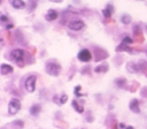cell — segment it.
<instances>
[{"label":"cell","instance_id":"obj_1","mask_svg":"<svg viewBox=\"0 0 147 129\" xmlns=\"http://www.w3.org/2000/svg\"><path fill=\"white\" fill-rule=\"evenodd\" d=\"M10 55H11V59H13L15 62L20 63L21 67L24 66V64H23V59H24V51H23V50H21V48L13 50L11 53H10Z\"/></svg>","mask_w":147,"mask_h":129},{"label":"cell","instance_id":"obj_2","mask_svg":"<svg viewBox=\"0 0 147 129\" xmlns=\"http://www.w3.org/2000/svg\"><path fill=\"white\" fill-rule=\"evenodd\" d=\"M46 71L52 76H57L61 71V66L56 62H48L46 64Z\"/></svg>","mask_w":147,"mask_h":129},{"label":"cell","instance_id":"obj_3","mask_svg":"<svg viewBox=\"0 0 147 129\" xmlns=\"http://www.w3.org/2000/svg\"><path fill=\"white\" fill-rule=\"evenodd\" d=\"M20 109H21V101L16 98H13L8 105V113L10 115H15Z\"/></svg>","mask_w":147,"mask_h":129},{"label":"cell","instance_id":"obj_4","mask_svg":"<svg viewBox=\"0 0 147 129\" xmlns=\"http://www.w3.org/2000/svg\"><path fill=\"white\" fill-rule=\"evenodd\" d=\"M36 81H37L36 75H31L25 79L24 86H25V90L28 92H34V90H36Z\"/></svg>","mask_w":147,"mask_h":129},{"label":"cell","instance_id":"obj_5","mask_svg":"<svg viewBox=\"0 0 147 129\" xmlns=\"http://www.w3.org/2000/svg\"><path fill=\"white\" fill-rule=\"evenodd\" d=\"M68 26L70 30H74V31H79L82 29L85 28V23L80 20H72L68 23Z\"/></svg>","mask_w":147,"mask_h":129},{"label":"cell","instance_id":"obj_6","mask_svg":"<svg viewBox=\"0 0 147 129\" xmlns=\"http://www.w3.org/2000/svg\"><path fill=\"white\" fill-rule=\"evenodd\" d=\"M77 58H78V60H80V61H83V62H88V61L92 59V54H91V52H90L88 50L84 48V50L79 51Z\"/></svg>","mask_w":147,"mask_h":129},{"label":"cell","instance_id":"obj_7","mask_svg":"<svg viewBox=\"0 0 147 129\" xmlns=\"http://www.w3.org/2000/svg\"><path fill=\"white\" fill-rule=\"evenodd\" d=\"M129 107L132 112L134 113H140V108H139V100L138 99H132L129 104Z\"/></svg>","mask_w":147,"mask_h":129},{"label":"cell","instance_id":"obj_8","mask_svg":"<svg viewBox=\"0 0 147 129\" xmlns=\"http://www.w3.org/2000/svg\"><path fill=\"white\" fill-rule=\"evenodd\" d=\"M113 12H114L113 5H111V3H108V5L106 6V8L102 10V14H103V16H105L106 18H110L111 15H113Z\"/></svg>","mask_w":147,"mask_h":129},{"label":"cell","instance_id":"obj_9","mask_svg":"<svg viewBox=\"0 0 147 129\" xmlns=\"http://www.w3.org/2000/svg\"><path fill=\"white\" fill-rule=\"evenodd\" d=\"M11 71H13V67H11L10 64L2 63V64L0 66V73H1L2 75H7V74H9V73H11Z\"/></svg>","mask_w":147,"mask_h":129},{"label":"cell","instance_id":"obj_10","mask_svg":"<svg viewBox=\"0 0 147 129\" xmlns=\"http://www.w3.org/2000/svg\"><path fill=\"white\" fill-rule=\"evenodd\" d=\"M57 18V12L55 9H49L46 14V20L47 21H54Z\"/></svg>","mask_w":147,"mask_h":129},{"label":"cell","instance_id":"obj_11","mask_svg":"<svg viewBox=\"0 0 147 129\" xmlns=\"http://www.w3.org/2000/svg\"><path fill=\"white\" fill-rule=\"evenodd\" d=\"M10 3L16 9H22L25 7V2L23 0H10Z\"/></svg>","mask_w":147,"mask_h":129},{"label":"cell","instance_id":"obj_12","mask_svg":"<svg viewBox=\"0 0 147 129\" xmlns=\"http://www.w3.org/2000/svg\"><path fill=\"white\" fill-rule=\"evenodd\" d=\"M123 51H125V52H132V48H131L127 44L122 43V44H119V45L116 47V52H123Z\"/></svg>","mask_w":147,"mask_h":129},{"label":"cell","instance_id":"obj_13","mask_svg":"<svg viewBox=\"0 0 147 129\" xmlns=\"http://www.w3.org/2000/svg\"><path fill=\"white\" fill-rule=\"evenodd\" d=\"M126 69H127V71H130V73H139L138 64H136V63H133V62H129V63L126 64Z\"/></svg>","mask_w":147,"mask_h":129},{"label":"cell","instance_id":"obj_14","mask_svg":"<svg viewBox=\"0 0 147 129\" xmlns=\"http://www.w3.org/2000/svg\"><path fill=\"white\" fill-rule=\"evenodd\" d=\"M108 69H109L108 64H107V63H102V64H100V66L95 67L94 71H95V73H106Z\"/></svg>","mask_w":147,"mask_h":129},{"label":"cell","instance_id":"obj_15","mask_svg":"<svg viewBox=\"0 0 147 129\" xmlns=\"http://www.w3.org/2000/svg\"><path fill=\"white\" fill-rule=\"evenodd\" d=\"M40 109H41L40 105H39V104H34V105L31 106V108H30V113H31L32 115H37V114L40 112Z\"/></svg>","mask_w":147,"mask_h":129},{"label":"cell","instance_id":"obj_16","mask_svg":"<svg viewBox=\"0 0 147 129\" xmlns=\"http://www.w3.org/2000/svg\"><path fill=\"white\" fill-rule=\"evenodd\" d=\"M138 69H139V73H141V71L145 73L147 70V62L145 60H140L138 63Z\"/></svg>","mask_w":147,"mask_h":129},{"label":"cell","instance_id":"obj_17","mask_svg":"<svg viewBox=\"0 0 147 129\" xmlns=\"http://www.w3.org/2000/svg\"><path fill=\"white\" fill-rule=\"evenodd\" d=\"M72 107H75V109H76L78 113H83V112H84V106L80 105V104H78L77 100H74V101H72Z\"/></svg>","mask_w":147,"mask_h":129},{"label":"cell","instance_id":"obj_18","mask_svg":"<svg viewBox=\"0 0 147 129\" xmlns=\"http://www.w3.org/2000/svg\"><path fill=\"white\" fill-rule=\"evenodd\" d=\"M121 22H122L123 24H130V23H131V16L127 15V14L122 15V17H121Z\"/></svg>","mask_w":147,"mask_h":129},{"label":"cell","instance_id":"obj_19","mask_svg":"<svg viewBox=\"0 0 147 129\" xmlns=\"http://www.w3.org/2000/svg\"><path fill=\"white\" fill-rule=\"evenodd\" d=\"M115 83H116V85L118 88H124L125 86V83H126V79L125 78H117L115 81Z\"/></svg>","mask_w":147,"mask_h":129},{"label":"cell","instance_id":"obj_20","mask_svg":"<svg viewBox=\"0 0 147 129\" xmlns=\"http://www.w3.org/2000/svg\"><path fill=\"white\" fill-rule=\"evenodd\" d=\"M133 35H134V37L136 36H139V35H142V30H141V28L138 24H136L133 26Z\"/></svg>","mask_w":147,"mask_h":129},{"label":"cell","instance_id":"obj_21","mask_svg":"<svg viewBox=\"0 0 147 129\" xmlns=\"http://www.w3.org/2000/svg\"><path fill=\"white\" fill-rule=\"evenodd\" d=\"M67 100H68V96H67V94H61V96H60V99L57 100V104H60V105L65 104Z\"/></svg>","mask_w":147,"mask_h":129},{"label":"cell","instance_id":"obj_22","mask_svg":"<svg viewBox=\"0 0 147 129\" xmlns=\"http://www.w3.org/2000/svg\"><path fill=\"white\" fill-rule=\"evenodd\" d=\"M133 40H134V39H132L131 37H129V36H125V37L123 38V41H122V43L130 45V44H132V43H133Z\"/></svg>","mask_w":147,"mask_h":129},{"label":"cell","instance_id":"obj_23","mask_svg":"<svg viewBox=\"0 0 147 129\" xmlns=\"http://www.w3.org/2000/svg\"><path fill=\"white\" fill-rule=\"evenodd\" d=\"M138 86H139L138 82H133V84H132V85H131V88H130V91H131V92H134V91L138 89Z\"/></svg>","mask_w":147,"mask_h":129},{"label":"cell","instance_id":"obj_24","mask_svg":"<svg viewBox=\"0 0 147 129\" xmlns=\"http://www.w3.org/2000/svg\"><path fill=\"white\" fill-rule=\"evenodd\" d=\"M8 22H9V18L6 15H1L0 16V23H8Z\"/></svg>","mask_w":147,"mask_h":129},{"label":"cell","instance_id":"obj_25","mask_svg":"<svg viewBox=\"0 0 147 129\" xmlns=\"http://www.w3.org/2000/svg\"><path fill=\"white\" fill-rule=\"evenodd\" d=\"M134 40H136V41H138V43H142V41H144V36H142V35H139V36H136V38H134Z\"/></svg>","mask_w":147,"mask_h":129},{"label":"cell","instance_id":"obj_26","mask_svg":"<svg viewBox=\"0 0 147 129\" xmlns=\"http://www.w3.org/2000/svg\"><path fill=\"white\" fill-rule=\"evenodd\" d=\"M141 96H142V97H147V86L142 88V90H141Z\"/></svg>","mask_w":147,"mask_h":129},{"label":"cell","instance_id":"obj_27","mask_svg":"<svg viewBox=\"0 0 147 129\" xmlns=\"http://www.w3.org/2000/svg\"><path fill=\"white\" fill-rule=\"evenodd\" d=\"M79 90H80V86H76V89H75V94H76V96H78V97H79V96H82V94L79 93Z\"/></svg>","mask_w":147,"mask_h":129},{"label":"cell","instance_id":"obj_28","mask_svg":"<svg viewBox=\"0 0 147 129\" xmlns=\"http://www.w3.org/2000/svg\"><path fill=\"white\" fill-rule=\"evenodd\" d=\"M119 127H121V128H124V129H125V124H124V123H121V124H119Z\"/></svg>","mask_w":147,"mask_h":129},{"label":"cell","instance_id":"obj_29","mask_svg":"<svg viewBox=\"0 0 147 129\" xmlns=\"http://www.w3.org/2000/svg\"><path fill=\"white\" fill-rule=\"evenodd\" d=\"M13 28V24H9V25H7V29H11Z\"/></svg>","mask_w":147,"mask_h":129},{"label":"cell","instance_id":"obj_30","mask_svg":"<svg viewBox=\"0 0 147 129\" xmlns=\"http://www.w3.org/2000/svg\"><path fill=\"white\" fill-rule=\"evenodd\" d=\"M51 1H53V2H61L62 0H51Z\"/></svg>","mask_w":147,"mask_h":129},{"label":"cell","instance_id":"obj_31","mask_svg":"<svg viewBox=\"0 0 147 129\" xmlns=\"http://www.w3.org/2000/svg\"><path fill=\"white\" fill-rule=\"evenodd\" d=\"M125 129H133V127H131V126H129V127H125Z\"/></svg>","mask_w":147,"mask_h":129},{"label":"cell","instance_id":"obj_32","mask_svg":"<svg viewBox=\"0 0 147 129\" xmlns=\"http://www.w3.org/2000/svg\"><path fill=\"white\" fill-rule=\"evenodd\" d=\"M111 129H117V126H116V124H115V126H113V128H111Z\"/></svg>","mask_w":147,"mask_h":129},{"label":"cell","instance_id":"obj_33","mask_svg":"<svg viewBox=\"0 0 147 129\" xmlns=\"http://www.w3.org/2000/svg\"><path fill=\"white\" fill-rule=\"evenodd\" d=\"M145 73H146V76H147V70H146V71H145Z\"/></svg>","mask_w":147,"mask_h":129},{"label":"cell","instance_id":"obj_34","mask_svg":"<svg viewBox=\"0 0 147 129\" xmlns=\"http://www.w3.org/2000/svg\"><path fill=\"white\" fill-rule=\"evenodd\" d=\"M0 3H1V0H0Z\"/></svg>","mask_w":147,"mask_h":129},{"label":"cell","instance_id":"obj_35","mask_svg":"<svg viewBox=\"0 0 147 129\" xmlns=\"http://www.w3.org/2000/svg\"><path fill=\"white\" fill-rule=\"evenodd\" d=\"M146 28H147V26H146ZM146 30H147V29H146Z\"/></svg>","mask_w":147,"mask_h":129}]
</instances>
